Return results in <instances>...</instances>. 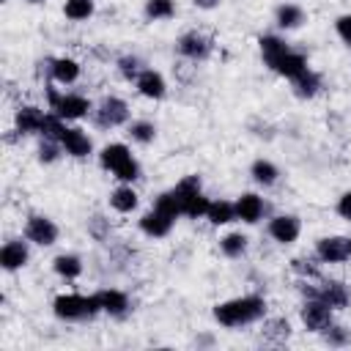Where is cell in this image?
Wrapping results in <instances>:
<instances>
[{
	"label": "cell",
	"instance_id": "60d3db41",
	"mask_svg": "<svg viewBox=\"0 0 351 351\" xmlns=\"http://www.w3.org/2000/svg\"><path fill=\"white\" fill-rule=\"evenodd\" d=\"M222 0H192V5L195 8H200V11H211V8H217Z\"/></svg>",
	"mask_w": 351,
	"mask_h": 351
},
{
	"label": "cell",
	"instance_id": "ee69618b",
	"mask_svg": "<svg viewBox=\"0 0 351 351\" xmlns=\"http://www.w3.org/2000/svg\"><path fill=\"white\" fill-rule=\"evenodd\" d=\"M3 3H8V0H3Z\"/></svg>",
	"mask_w": 351,
	"mask_h": 351
},
{
	"label": "cell",
	"instance_id": "8d00e7d4",
	"mask_svg": "<svg viewBox=\"0 0 351 351\" xmlns=\"http://www.w3.org/2000/svg\"><path fill=\"white\" fill-rule=\"evenodd\" d=\"M324 340H326L329 346H348V343H351V335H348V329H346V326L332 324V326L324 332Z\"/></svg>",
	"mask_w": 351,
	"mask_h": 351
},
{
	"label": "cell",
	"instance_id": "74e56055",
	"mask_svg": "<svg viewBox=\"0 0 351 351\" xmlns=\"http://www.w3.org/2000/svg\"><path fill=\"white\" fill-rule=\"evenodd\" d=\"M88 233L96 239V241H104L110 236V219L104 217H90L88 219Z\"/></svg>",
	"mask_w": 351,
	"mask_h": 351
},
{
	"label": "cell",
	"instance_id": "2e32d148",
	"mask_svg": "<svg viewBox=\"0 0 351 351\" xmlns=\"http://www.w3.org/2000/svg\"><path fill=\"white\" fill-rule=\"evenodd\" d=\"M134 88H137V93H140L143 99H151V101H159V99L167 96V82H165L162 71L148 69V66H145V69L140 71V77L134 80Z\"/></svg>",
	"mask_w": 351,
	"mask_h": 351
},
{
	"label": "cell",
	"instance_id": "8fae6325",
	"mask_svg": "<svg viewBox=\"0 0 351 351\" xmlns=\"http://www.w3.org/2000/svg\"><path fill=\"white\" fill-rule=\"evenodd\" d=\"M60 145H63V154L71 156V159H88L93 154V140L80 126H69L66 123V129L60 134Z\"/></svg>",
	"mask_w": 351,
	"mask_h": 351
},
{
	"label": "cell",
	"instance_id": "ffe728a7",
	"mask_svg": "<svg viewBox=\"0 0 351 351\" xmlns=\"http://www.w3.org/2000/svg\"><path fill=\"white\" fill-rule=\"evenodd\" d=\"M258 49H261V58H263V63L269 66V69H274V63L291 49L288 47V41L282 38V36H274V33H263L261 38H258Z\"/></svg>",
	"mask_w": 351,
	"mask_h": 351
},
{
	"label": "cell",
	"instance_id": "7a4b0ae2",
	"mask_svg": "<svg viewBox=\"0 0 351 351\" xmlns=\"http://www.w3.org/2000/svg\"><path fill=\"white\" fill-rule=\"evenodd\" d=\"M44 96H47V110H52L55 115H60L66 123L69 121H82L96 107L88 96L74 93V90H66V88H58L55 82H47L44 85Z\"/></svg>",
	"mask_w": 351,
	"mask_h": 351
},
{
	"label": "cell",
	"instance_id": "f1b7e54d",
	"mask_svg": "<svg viewBox=\"0 0 351 351\" xmlns=\"http://www.w3.org/2000/svg\"><path fill=\"white\" fill-rule=\"evenodd\" d=\"M208 203H211V200L203 195V189H197V192H192V195H184V197H181L184 217H189V219H200V217H206Z\"/></svg>",
	"mask_w": 351,
	"mask_h": 351
},
{
	"label": "cell",
	"instance_id": "4dcf8cb0",
	"mask_svg": "<svg viewBox=\"0 0 351 351\" xmlns=\"http://www.w3.org/2000/svg\"><path fill=\"white\" fill-rule=\"evenodd\" d=\"M96 11V0H66L63 3V16L71 22H88Z\"/></svg>",
	"mask_w": 351,
	"mask_h": 351
},
{
	"label": "cell",
	"instance_id": "f546056e",
	"mask_svg": "<svg viewBox=\"0 0 351 351\" xmlns=\"http://www.w3.org/2000/svg\"><path fill=\"white\" fill-rule=\"evenodd\" d=\"M143 14H145V19H151V22L173 19V16H176V0H145Z\"/></svg>",
	"mask_w": 351,
	"mask_h": 351
},
{
	"label": "cell",
	"instance_id": "e575fe53",
	"mask_svg": "<svg viewBox=\"0 0 351 351\" xmlns=\"http://www.w3.org/2000/svg\"><path fill=\"white\" fill-rule=\"evenodd\" d=\"M291 271L302 280H318V263L313 258H293L291 261Z\"/></svg>",
	"mask_w": 351,
	"mask_h": 351
},
{
	"label": "cell",
	"instance_id": "52a82bcc",
	"mask_svg": "<svg viewBox=\"0 0 351 351\" xmlns=\"http://www.w3.org/2000/svg\"><path fill=\"white\" fill-rule=\"evenodd\" d=\"M299 318H302V326L307 332L324 335L335 324V310L326 302H321V299H304V304L299 310Z\"/></svg>",
	"mask_w": 351,
	"mask_h": 351
},
{
	"label": "cell",
	"instance_id": "b9f144b4",
	"mask_svg": "<svg viewBox=\"0 0 351 351\" xmlns=\"http://www.w3.org/2000/svg\"><path fill=\"white\" fill-rule=\"evenodd\" d=\"M27 3H33V5H38V3H44V0H27Z\"/></svg>",
	"mask_w": 351,
	"mask_h": 351
},
{
	"label": "cell",
	"instance_id": "30bf717a",
	"mask_svg": "<svg viewBox=\"0 0 351 351\" xmlns=\"http://www.w3.org/2000/svg\"><path fill=\"white\" fill-rule=\"evenodd\" d=\"M27 263H30V241L25 236L8 239L3 244V250H0V266H3V271H8V274L11 271H19Z\"/></svg>",
	"mask_w": 351,
	"mask_h": 351
},
{
	"label": "cell",
	"instance_id": "9a60e30c",
	"mask_svg": "<svg viewBox=\"0 0 351 351\" xmlns=\"http://www.w3.org/2000/svg\"><path fill=\"white\" fill-rule=\"evenodd\" d=\"M233 203H236V219H241L244 225H255L266 214V200L258 192H241Z\"/></svg>",
	"mask_w": 351,
	"mask_h": 351
},
{
	"label": "cell",
	"instance_id": "836d02e7",
	"mask_svg": "<svg viewBox=\"0 0 351 351\" xmlns=\"http://www.w3.org/2000/svg\"><path fill=\"white\" fill-rule=\"evenodd\" d=\"M115 66H118V71H121V77H123L126 82H134V80L140 77V71L145 69V63H143L137 55H121V58L115 60Z\"/></svg>",
	"mask_w": 351,
	"mask_h": 351
},
{
	"label": "cell",
	"instance_id": "1f68e13d",
	"mask_svg": "<svg viewBox=\"0 0 351 351\" xmlns=\"http://www.w3.org/2000/svg\"><path fill=\"white\" fill-rule=\"evenodd\" d=\"M36 156H38V162H41V165H55V162L63 156V145H60V140H52V137H38Z\"/></svg>",
	"mask_w": 351,
	"mask_h": 351
},
{
	"label": "cell",
	"instance_id": "5b68a950",
	"mask_svg": "<svg viewBox=\"0 0 351 351\" xmlns=\"http://www.w3.org/2000/svg\"><path fill=\"white\" fill-rule=\"evenodd\" d=\"M93 121L99 129H118V126H126L129 123V104L121 99V96H104L96 107H93Z\"/></svg>",
	"mask_w": 351,
	"mask_h": 351
},
{
	"label": "cell",
	"instance_id": "44dd1931",
	"mask_svg": "<svg viewBox=\"0 0 351 351\" xmlns=\"http://www.w3.org/2000/svg\"><path fill=\"white\" fill-rule=\"evenodd\" d=\"M140 206V195L132 184H118L112 192H110V208L118 211V214H132L137 211Z\"/></svg>",
	"mask_w": 351,
	"mask_h": 351
},
{
	"label": "cell",
	"instance_id": "cb8c5ba5",
	"mask_svg": "<svg viewBox=\"0 0 351 351\" xmlns=\"http://www.w3.org/2000/svg\"><path fill=\"white\" fill-rule=\"evenodd\" d=\"M247 247H250V239H247V233H241V230L225 233V236L219 239V252H222L225 258H230V261L244 258V255H247Z\"/></svg>",
	"mask_w": 351,
	"mask_h": 351
},
{
	"label": "cell",
	"instance_id": "603a6c76",
	"mask_svg": "<svg viewBox=\"0 0 351 351\" xmlns=\"http://www.w3.org/2000/svg\"><path fill=\"white\" fill-rule=\"evenodd\" d=\"M310 69V63H307V58L302 55V52H296V49H288L277 63H274V74H280V77H285V80H296L302 71H307Z\"/></svg>",
	"mask_w": 351,
	"mask_h": 351
},
{
	"label": "cell",
	"instance_id": "7bdbcfd3",
	"mask_svg": "<svg viewBox=\"0 0 351 351\" xmlns=\"http://www.w3.org/2000/svg\"><path fill=\"white\" fill-rule=\"evenodd\" d=\"M348 250H351V236H348Z\"/></svg>",
	"mask_w": 351,
	"mask_h": 351
},
{
	"label": "cell",
	"instance_id": "3957f363",
	"mask_svg": "<svg viewBox=\"0 0 351 351\" xmlns=\"http://www.w3.org/2000/svg\"><path fill=\"white\" fill-rule=\"evenodd\" d=\"M99 165L107 173H112L121 184H134L143 176L140 162L134 159V154H132V148L126 143H107L99 151Z\"/></svg>",
	"mask_w": 351,
	"mask_h": 351
},
{
	"label": "cell",
	"instance_id": "8992f818",
	"mask_svg": "<svg viewBox=\"0 0 351 351\" xmlns=\"http://www.w3.org/2000/svg\"><path fill=\"white\" fill-rule=\"evenodd\" d=\"M22 236L36 244V247H52L58 239H60V228L55 219H49L47 214H30L25 219V228H22Z\"/></svg>",
	"mask_w": 351,
	"mask_h": 351
},
{
	"label": "cell",
	"instance_id": "277c9868",
	"mask_svg": "<svg viewBox=\"0 0 351 351\" xmlns=\"http://www.w3.org/2000/svg\"><path fill=\"white\" fill-rule=\"evenodd\" d=\"M52 313H55V318H60V321H90L93 315L101 313V307H99L96 293H77V291H69V293H58V296L52 299Z\"/></svg>",
	"mask_w": 351,
	"mask_h": 351
},
{
	"label": "cell",
	"instance_id": "d590c367",
	"mask_svg": "<svg viewBox=\"0 0 351 351\" xmlns=\"http://www.w3.org/2000/svg\"><path fill=\"white\" fill-rule=\"evenodd\" d=\"M263 335L271 337V340H277V343H282V340H288V335H291V324H288L285 318H271V321L263 324Z\"/></svg>",
	"mask_w": 351,
	"mask_h": 351
},
{
	"label": "cell",
	"instance_id": "83f0119b",
	"mask_svg": "<svg viewBox=\"0 0 351 351\" xmlns=\"http://www.w3.org/2000/svg\"><path fill=\"white\" fill-rule=\"evenodd\" d=\"M126 129H129L132 143H137V145H151V143L156 140V123H154V121H148V118L129 121V123H126Z\"/></svg>",
	"mask_w": 351,
	"mask_h": 351
},
{
	"label": "cell",
	"instance_id": "ac0fdd59",
	"mask_svg": "<svg viewBox=\"0 0 351 351\" xmlns=\"http://www.w3.org/2000/svg\"><path fill=\"white\" fill-rule=\"evenodd\" d=\"M173 225H176V219H173L170 214L159 211V208H151V211H145V214L140 217V230H143L148 239H165V236H170Z\"/></svg>",
	"mask_w": 351,
	"mask_h": 351
},
{
	"label": "cell",
	"instance_id": "4316f807",
	"mask_svg": "<svg viewBox=\"0 0 351 351\" xmlns=\"http://www.w3.org/2000/svg\"><path fill=\"white\" fill-rule=\"evenodd\" d=\"M291 85H293V93H296L299 99H313V96H318V90H321V77H318L313 69H307V71H302L296 80H291Z\"/></svg>",
	"mask_w": 351,
	"mask_h": 351
},
{
	"label": "cell",
	"instance_id": "ba28073f",
	"mask_svg": "<svg viewBox=\"0 0 351 351\" xmlns=\"http://www.w3.org/2000/svg\"><path fill=\"white\" fill-rule=\"evenodd\" d=\"M266 233H269L271 241L288 247V244H293L302 236V219L296 214H274L266 222Z\"/></svg>",
	"mask_w": 351,
	"mask_h": 351
},
{
	"label": "cell",
	"instance_id": "484cf974",
	"mask_svg": "<svg viewBox=\"0 0 351 351\" xmlns=\"http://www.w3.org/2000/svg\"><path fill=\"white\" fill-rule=\"evenodd\" d=\"M206 219L214 225V228H219V225H230L233 219H236V203L233 200H211L208 203V211H206Z\"/></svg>",
	"mask_w": 351,
	"mask_h": 351
},
{
	"label": "cell",
	"instance_id": "6da1fadb",
	"mask_svg": "<svg viewBox=\"0 0 351 351\" xmlns=\"http://www.w3.org/2000/svg\"><path fill=\"white\" fill-rule=\"evenodd\" d=\"M211 315L219 326H228V329L250 326V324H258L261 318H266V299L261 293L233 296V299H225V302L214 304Z\"/></svg>",
	"mask_w": 351,
	"mask_h": 351
},
{
	"label": "cell",
	"instance_id": "ab89813d",
	"mask_svg": "<svg viewBox=\"0 0 351 351\" xmlns=\"http://www.w3.org/2000/svg\"><path fill=\"white\" fill-rule=\"evenodd\" d=\"M335 211H337V217H343V219H348V222H351V189H348V192H343V195L337 197Z\"/></svg>",
	"mask_w": 351,
	"mask_h": 351
},
{
	"label": "cell",
	"instance_id": "d4e9b609",
	"mask_svg": "<svg viewBox=\"0 0 351 351\" xmlns=\"http://www.w3.org/2000/svg\"><path fill=\"white\" fill-rule=\"evenodd\" d=\"M250 176H252V181L258 184V186H274L277 184V178H280V167L271 162V159H255L252 165H250Z\"/></svg>",
	"mask_w": 351,
	"mask_h": 351
},
{
	"label": "cell",
	"instance_id": "d6986e66",
	"mask_svg": "<svg viewBox=\"0 0 351 351\" xmlns=\"http://www.w3.org/2000/svg\"><path fill=\"white\" fill-rule=\"evenodd\" d=\"M52 271H55L60 280L71 282V280H80V277H82L85 263H82V258H80L77 252H60V255L52 258Z\"/></svg>",
	"mask_w": 351,
	"mask_h": 351
},
{
	"label": "cell",
	"instance_id": "4fadbf2b",
	"mask_svg": "<svg viewBox=\"0 0 351 351\" xmlns=\"http://www.w3.org/2000/svg\"><path fill=\"white\" fill-rule=\"evenodd\" d=\"M47 69H49V82H55L60 88H69V85L80 82V77H82V63L74 60V58H69V55L52 58L47 63Z\"/></svg>",
	"mask_w": 351,
	"mask_h": 351
},
{
	"label": "cell",
	"instance_id": "d6a6232c",
	"mask_svg": "<svg viewBox=\"0 0 351 351\" xmlns=\"http://www.w3.org/2000/svg\"><path fill=\"white\" fill-rule=\"evenodd\" d=\"M154 208H159V211H165V214H170L173 219H178V217H184V208H181V197H178V192H176V189H167V192H162V195L156 197V203H154Z\"/></svg>",
	"mask_w": 351,
	"mask_h": 351
},
{
	"label": "cell",
	"instance_id": "e0dca14e",
	"mask_svg": "<svg viewBox=\"0 0 351 351\" xmlns=\"http://www.w3.org/2000/svg\"><path fill=\"white\" fill-rule=\"evenodd\" d=\"M96 299H99L101 313H107L110 318H123L132 310V302L121 288H101L96 291Z\"/></svg>",
	"mask_w": 351,
	"mask_h": 351
},
{
	"label": "cell",
	"instance_id": "9c48e42d",
	"mask_svg": "<svg viewBox=\"0 0 351 351\" xmlns=\"http://www.w3.org/2000/svg\"><path fill=\"white\" fill-rule=\"evenodd\" d=\"M176 49H178L181 58H186L192 63H200V60H206L211 55V38L206 33H200V30H186V33L178 36Z\"/></svg>",
	"mask_w": 351,
	"mask_h": 351
},
{
	"label": "cell",
	"instance_id": "5bb4252c",
	"mask_svg": "<svg viewBox=\"0 0 351 351\" xmlns=\"http://www.w3.org/2000/svg\"><path fill=\"white\" fill-rule=\"evenodd\" d=\"M44 118H47V110H41L36 104H19L14 110V132L16 134H41Z\"/></svg>",
	"mask_w": 351,
	"mask_h": 351
},
{
	"label": "cell",
	"instance_id": "7c38bea8",
	"mask_svg": "<svg viewBox=\"0 0 351 351\" xmlns=\"http://www.w3.org/2000/svg\"><path fill=\"white\" fill-rule=\"evenodd\" d=\"M315 258L321 263H346L351 258V250H348V236H324L315 241Z\"/></svg>",
	"mask_w": 351,
	"mask_h": 351
},
{
	"label": "cell",
	"instance_id": "7402d4cb",
	"mask_svg": "<svg viewBox=\"0 0 351 351\" xmlns=\"http://www.w3.org/2000/svg\"><path fill=\"white\" fill-rule=\"evenodd\" d=\"M274 22L280 30H296L307 22V14L299 3H280L277 11H274Z\"/></svg>",
	"mask_w": 351,
	"mask_h": 351
},
{
	"label": "cell",
	"instance_id": "f35d334b",
	"mask_svg": "<svg viewBox=\"0 0 351 351\" xmlns=\"http://www.w3.org/2000/svg\"><path fill=\"white\" fill-rule=\"evenodd\" d=\"M335 33L346 47H351V14H340L335 19Z\"/></svg>",
	"mask_w": 351,
	"mask_h": 351
}]
</instances>
